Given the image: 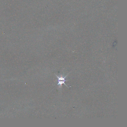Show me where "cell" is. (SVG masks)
I'll use <instances>...</instances> for the list:
<instances>
[{"mask_svg": "<svg viewBox=\"0 0 127 127\" xmlns=\"http://www.w3.org/2000/svg\"><path fill=\"white\" fill-rule=\"evenodd\" d=\"M56 76L57 78H58V85H60V86H61V85H62L63 84H64L67 87H68V88H69V87H68V86L66 85L65 84V81H68V80H65V78H66V76H68V75H67L66 76H65V77H59V76H58L57 75H56Z\"/></svg>", "mask_w": 127, "mask_h": 127, "instance_id": "1", "label": "cell"}]
</instances>
